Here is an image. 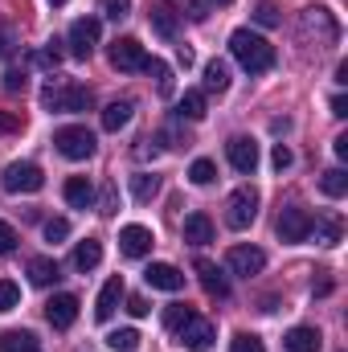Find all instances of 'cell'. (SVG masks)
<instances>
[{
    "instance_id": "cell-1",
    "label": "cell",
    "mask_w": 348,
    "mask_h": 352,
    "mask_svg": "<svg viewBox=\"0 0 348 352\" xmlns=\"http://www.w3.org/2000/svg\"><path fill=\"white\" fill-rule=\"evenodd\" d=\"M230 54L250 74H266L274 66V45L266 37H259V33H250V29H234L230 33Z\"/></svg>"
},
{
    "instance_id": "cell-2",
    "label": "cell",
    "mask_w": 348,
    "mask_h": 352,
    "mask_svg": "<svg viewBox=\"0 0 348 352\" xmlns=\"http://www.w3.org/2000/svg\"><path fill=\"white\" fill-rule=\"evenodd\" d=\"M299 41L303 45H316V50H332L340 41V21L336 12H328L324 4H312L299 12Z\"/></svg>"
},
{
    "instance_id": "cell-3",
    "label": "cell",
    "mask_w": 348,
    "mask_h": 352,
    "mask_svg": "<svg viewBox=\"0 0 348 352\" xmlns=\"http://www.w3.org/2000/svg\"><path fill=\"white\" fill-rule=\"evenodd\" d=\"M90 90L78 87V82H50V87L41 90V107L45 111H58V115H78V111H90Z\"/></svg>"
},
{
    "instance_id": "cell-4",
    "label": "cell",
    "mask_w": 348,
    "mask_h": 352,
    "mask_svg": "<svg viewBox=\"0 0 348 352\" xmlns=\"http://www.w3.org/2000/svg\"><path fill=\"white\" fill-rule=\"evenodd\" d=\"M254 217H259V188H234L230 197H226V226L230 230H250L254 226Z\"/></svg>"
},
{
    "instance_id": "cell-5",
    "label": "cell",
    "mask_w": 348,
    "mask_h": 352,
    "mask_svg": "<svg viewBox=\"0 0 348 352\" xmlns=\"http://www.w3.org/2000/svg\"><path fill=\"white\" fill-rule=\"evenodd\" d=\"M54 148H58L66 160H90V156H94V131H90V127H78V123L58 127V131H54Z\"/></svg>"
},
{
    "instance_id": "cell-6",
    "label": "cell",
    "mask_w": 348,
    "mask_h": 352,
    "mask_svg": "<svg viewBox=\"0 0 348 352\" xmlns=\"http://www.w3.org/2000/svg\"><path fill=\"white\" fill-rule=\"evenodd\" d=\"M0 184H4V192H37V188L45 184V173H41L33 160H17V164L4 168Z\"/></svg>"
},
{
    "instance_id": "cell-7",
    "label": "cell",
    "mask_w": 348,
    "mask_h": 352,
    "mask_svg": "<svg viewBox=\"0 0 348 352\" xmlns=\"http://www.w3.org/2000/svg\"><path fill=\"white\" fill-rule=\"evenodd\" d=\"M98 37H102L98 16H78V21L70 25V33H66V45H70V54H74V58H90V54H94V45H98Z\"/></svg>"
},
{
    "instance_id": "cell-8",
    "label": "cell",
    "mask_w": 348,
    "mask_h": 352,
    "mask_svg": "<svg viewBox=\"0 0 348 352\" xmlns=\"http://www.w3.org/2000/svg\"><path fill=\"white\" fill-rule=\"evenodd\" d=\"M111 66L127 70V74H140V70H148V50L135 37H119V41H111Z\"/></svg>"
},
{
    "instance_id": "cell-9",
    "label": "cell",
    "mask_w": 348,
    "mask_h": 352,
    "mask_svg": "<svg viewBox=\"0 0 348 352\" xmlns=\"http://www.w3.org/2000/svg\"><path fill=\"white\" fill-rule=\"evenodd\" d=\"M274 230H279V238L291 242V246H295V242H307V238H312V213H307L303 205H287V209L279 213V226H274Z\"/></svg>"
},
{
    "instance_id": "cell-10",
    "label": "cell",
    "mask_w": 348,
    "mask_h": 352,
    "mask_svg": "<svg viewBox=\"0 0 348 352\" xmlns=\"http://www.w3.org/2000/svg\"><path fill=\"white\" fill-rule=\"evenodd\" d=\"M213 340H217V328H213V320H205V316H193V320L176 332V344H184V349H193V352L213 349Z\"/></svg>"
},
{
    "instance_id": "cell-11",
    "label": "cell",
    "mask_w": 348,
    "mask_h": 352,
    "mask_svg": "<svg viewBox=\"0 0 348 352\" xmlns=\"http://www.w3.org/2000/svg\"><path fill=\"white\" fill-rule=\"evenodd\" d=\"M127 299V287H123V274H111L107 283H102V291H98V299H94V320L98 324H107L111 316H115V307Z\"/></svg>"
},
{
    "instance_id": "cell-12",
    "label": "cell",
    "mask_w": 348,
    "mask_h": 352,
    "mask_svg": "<svg viewBox=\"0 0 348 352\" xmlns=\"http://www.w3.org/2000/svg\"><path fill=\"white\" fill-rule=\"evenodd\" d=\"M226 160H230L242 176H250L259 168V144H254L250 135H234V140L226 144Z\"/></svg>"
},
{
    "instance_id": "cell-13",
    "label": "cell",
    "mask_w": 348,
    "mask_h": 352,
    "mask_svg": "<svg viewBox=\"0 0 348 352\" xmlns=\"http://www.w3.org/2000/svg\"><path fill=\"white\" fill-rule=\"evenodd\" d=\"M226 266L234 274H242V278H254V274H262V266H266V254H262L259 246H230Z\"/></svg>"
},
{
    "instance_id": "cell-14",
    "label": "cell",
    "mask_w": 348,
    "mask_h": 352,
    "mask_svg": "<svg viewBox=\"0 0 348 352\" xmlns=\"http://www.w3.org/2000/svg\"><path fill=\"white\" fill-rule=\"evenodd\" d=\"M45 320H50V324H54L58 332L74 328V320H78V295H70V291L54 295V299L45 303Z\"/></svg>"
},
{
    "instance_id": "cell-15",
    "label": "cell",
    "mask_w": 348,
    "mask_h": 352,
    "mask_svg": "<svg viewBox=\"0 0 348 352\" xmlns=\"http://www.w3.org/2000/svg\"><path fill=\"white\" fill-rule=\"evenodd\" d=\"M152 246H156V238L148 226H123L119 230V250L127 258H144V254H152Z\"/></svg>"
},
{
    "instance_id": "cell-16",
    "label": "cell",
    "mask_w": 348,
    "mask_h": 352,
    "mask_svg": "<svg viewBox=\"0 0 348 352\" xmlns=\"http://www.w3.org/2000/svg\"><path fill=\"white\" fill-rule=\"evenodd\" d=\"M312 234H316V242H324V246H340V242H345V217H340L336 209H324L320 217H312Z\"/></svg>"
},
{
    "instance_id": "cell-17",
    "label": "cell",
    "mask_w": 348,
    "mask_h": 352,
    "mask_svg": "<svg viewBox=\"0 0 348 352\" xmlns=\"http://www.w3.org/2000/svg\"><path fill=\"white\" fill-rule=\"evenodd\" d=\"M148 25L164 37V41H173L176 29H180V8L168 4V0H160V4H152V12H148Z\"/></svg>"
},
{
    "instance_id": "cell-18",
    "label": "cell",
    "mask_w": 348,
    "mask_h": 352,
    "mask_svg": "<svg viewBox=\"0 0 348 352\" xmlns=\"http://www.w3.org/2000/svg\"><path fill=\"white\" fill-rule=\"evenodd\" d=\"M144 283H148L152 291H180V287H184V274H180L173 263H152L144 270Z\"/></svg>"
},
{
    "instance_id": "cell-19",
    "label": "cell",
    "mask_w": 348,
    "mask_h": 352,
    "mask_svg": "<svg viewBox=\"0 0 348 352\" xmlns=\"http://www.w3.org/2000/svg\"><path fill=\"white\" fill-rule=\"evenodd\" d=\"M193 270H197V278H201L205 295H213V299H226V295H230V283H226V274L217 270V263L197 258V263H193Z\"/></svg>"
},
{
    "instance_id": "cell-20",
    "label": "cell",
    "mask_w": 348,
    "mask_h": 352,
    "mask_svg": "<svg viewBox=\"0 0 348 352\" xmlns=\"http://www.w3.org/2000/svg\"><path fill=\"white\" fill-rule=\"evenodd\" d=\"M283 349L287 352H320L324 349V336H320V328L299 324V328H291V332L283 336Z\"/></svg>"
},
{
    "instance_id": "cell-21",
    "label": "cell",
    "mask_w": 348,
    "mask_h": 352,
    "mask_svg": "<svg viewBox=\"0 0 348 352\" xmlns=\"http://www.w3.org/2000/svg\"><path fill=\"white\" fill-rule=\"evenodd\" d=\"M62 197H66L70 209H90L94 205V184H90L87 176H70L66 188H62Z\"/></svg>"
},
{
    "instance_id": "cell-22",
    "label": "cell",
    "mask_w": 348,
    "mask_h": 352,
    "mask_svg": "<svg viewBox=\"0 0 348 352\" xmlns=\"http://www.w3.org/2000/svg\"><path fill=\"white\" fill-rule=\"evenodd\" d=\"M184 242L188 246H209L213 242V221L205 213H188L184 217Z\"/></svg>"
},
{
    "instance_id": "cell-23",
    "label": "cell",
    "mask_w": 348,
    "mask_h": 352,
    "mask_svg": "<svg viewBox=\"0 0 348 352\" xmlns=\"http://www.w3.org/2000/svg\"><path fill=\"white\" fill-rule=\"evenodd\" d=\"M70 263H74V270L90 274L94 266L102 263V242H98V238H87V242H78V246H74V254H70Z\"/></svg>"
},
{
    "instance_id": "cell-24",
    "label": "cell",
    "mask_w": 348,
    "mask_h": 352,
    "mask_svg": "<svg viewBox=\"0 0 348 352\" xmlns=\"http://www.w3.org/2000/svg\"><path fill=\"white\" fill-rule=\"evenodd\" d=\"M131 115H135V102H131V98H115V102L102 111V127H107V131H119V127L131 123Z\"/></svg>"
},
{
    "instance_id": "cell-25",
    "label": "cell",
    "mask_w": 348,
    "mask_h": 352,
    "mask_svg": "<svg viewBox=\"0 0 348 352\" xmlns=\"http://www.w3.org/2000/svg\"><path fill=\"white\" fill-rule=\"evenodd\" d=\"M62 278V266L54 258H29V283L33 287H54Z\"/></svg>"
},
{
    "instance_id": "cell-26",
    "label": "cell",
    "mask_w": 348,
    "mask_h": 352,
    "mask_svg": "<svg viewBox=\"0 0 348 352\" xmlns=\"http://www.w3.org/2000/svg\"><path fill=\"white\" fill-rule=\"evenodd\" d=\"M205 90H209V94H226V90H230V66H226L221 58H213V62L205 66Z\"/></svg>"
},
{
    "instance_id": "cell-27",
    "label": "cell",
    "mask_w": 348,
    "mask_h": 352,
    "mask_svg": "<svg viewBox=\"0 0 348 352\" xmlns=\"http://www.w3.org/2000/svg\"><path fill=\"white\" fill-rule=\"evenodd\" d=\"M0 352H37V336L8 328V332H0Z\"/></svg>"
},
{
    "instance_id": "cell-28",
    "label": "cell",
    "mask_w": 348,
    "mask_h": 352,
    "mask_svg": "<svg viewBox=\"0 0 348 352\" xmlns=\"http://www.w3.org/2000/svg\"><path fill=\"white\" fill-rule=\"evenodd\" d=\"M160 192V176H152V173H135L131 176V197L144 205V201H152Z\"/></svg>"
},
{
    "instance_id": "cell-29",
    "label": "cell",
    "mask_w": 348,
    "mask_h": 352,
    "mask_svg": "<svg viewBox=\"0 0 348 352\" xmlns=\"http://www.w3.org/2000/svg\"><path fill=\"white\" fill-rule=\"evenodd\" d=\"M180 119H193V123L205 119V90H184V98H180Z\"/></svg>"
},
{
    "instance_id": "cell-30",
    "label": "cell",
    "mask_w": 348,
    "mask_h": 352,
    "mask_svg": "<svg viewBox=\"0 0 348 352\" xmlns=\"http://www.w3.org/2000/svg\"><path fill=\"white\" fill-rule=\"evenodd\" d=\"M193 316H197V307H188V303H168V307H164V328L176 336V332H180Z\"/></svg>"
},
{
    "instance_id": "cell-31",
    "label": "cell",
    "mask_w": 348,
    "mask_h": 352,
    "mask_svg": "<svg viewBox=\"0 0 348 352\" xmlns=\"http://www.w3.org/2000/svg\"><path fill=\"white\" fill-rule=\"evenodd\" d=\"M107 349L111 352H135L140 349V332H135V328H115V332L107 336Z\"/></svg>"
},
{
    "instance_id": "cell-32",
    "label": "cell",
    "mask_w": 348,
    "mask_h": 352,
    "mask_svg": "<svg viewBox=\"0 0 348 352\" xmlns=\"http://www.w3.org/2000/svg\"><path fill=\"white\" fill-rule=\"evenodd\" d=\"M144 74H152V78H156V90H160L164 98L173 94V70H168L160 58H148V70H144Z\"/></svg>"
},
{
    "instance_id": "cell-33",
    "label": "cell",
    "mask_w": 348,
    "mask_h": 352,
    "mask_svg": "<svg viewBox=\"0 0 348 352\" xmlns=\"http://www.w3.org/2000/svg\"><path fill=\"white\" fill-rule=\"evenodd\" d=\"M320 188H324V197H345V192H348L345 168H328V173H324V180H320Z\"/></svg>"
},
{
    "instance_id": "cell-34",
    "label": "cell",
    "mask_w": 348,
    "mask_h": 352,
    "mask_svg": "<svg viewBox=\"0 0 348 352\" xmlns=\"http://www.w3.org/2000/svg\"><path fill=\"white\" fill-rule=\"evenodd\" d=\"M98 213H102V217H115V213H119V184H115V180H107V184H102Z\"/></svg>"
},
{
    "instance_id": "cell-35",
    "label": "cell",
    "mask_w": 348,
    "mask_h": 352,
    "mask_svg": "<svg viewBox=\"0 0 348 352\" xmlns=\"http://www.w3.org/2000/svg\"><path fill=\"white\" fill-rule=\"evenodd\" d=\"M98 12L107 21H123V16H131V0H98Z\"/></svg>"
},
{
    "instance_id": "cell-36",
    "label": "cell",
    "mask_w": 348,
    "mask_h": 352,
    "mask_svg": "<svg viewBox=\"0 0 348 352\" xmlns=\"http://www.w3.org/2000/svg\"><path fill=\"white\" fill-rule=\"evenodd\" d=\"M213 176H217V164L213 160H193V168H188V180L193 184H213Z\"/></svg>"
},
{
    "instance_id": "cell-37",
    "label": "cell",
    "mask_w": 348,
    "mask_h": 352,
    "mask_svg": "<svg viewBox=\"0 0 348 352\" xmlns=\"http://www.w3.org/2000/svg\"><path fill=\"white\" fill-rule=\"evenodd\" d=\"M17 303H21V287H17V283H8V278H0V316H4V311H12Z\"/></svg>"
},
{
    "instance_id": "cell-38",
    "label": "cell",
    "mask_w": 348,
    "mask_h": 352,
    "mask_svg": "<svg viewBox=\"0 0 348 352\" xmlns=\"http://www.w3.org/2000/svg\"><path fill=\"white\" fill-rule=\"evenodd\" d=\"M230 352H266V349H262L259 336H250V332H238V336L230 340Z\"/></svg>"
},
{
    "instance_id": "cell-39",
    "label": "cell",
    "mask_w": 348,
    "mask_h": 352,
    "mask_svg": "<svg viewBox=\"0 0 348 352\" xmlns=\"http://www.w3.org/2000/svg\"><path fill=\"white\" fill-rule=\"evenodd\" d=\"M45 238H50V242H66V238H70V221H66V217H50V221H45Z\"/></svg>"
},
{
    "instance_id": "cell-40",
    "label": "cell",
    "mask_w": 348,
    "mask_h": 352,
    "mask_svg": "<svg viewBox=\"0 0 348 352\" xmlns=\"http://www.w3.org/2000/svg\"><path fill=\"white\" fill-rule=\"evenodd\" d=\"M254 21H259V25H266V29H274V25H279V8H274L270 0H262L259 8H254Z\"/></svg>"
},
{
    "instance_id": "cell-41",
    "label": "cell",
    "mask_w": 348,
    "mask_h": 352,
    "mask_svg": "<svg viewBox=\"0 0 348 352\" xmlns=\"http://www.w3.org/2000/svg\"><path fill=\"white\" fill-rule=\"evenodd\" d=\"M17 242H21V238H17V230H12L8 221H0V254H12V250H17Z\"/></svg>"
},
{
    "instance_id": "cell-42",
    "label": "cell",
    "mask_w": 348,
    "mask_h": 352,
    "mask_svg": "<svg viewBox=\"0 0 348 352\" xmlns=\"http://www.w3.org/2000/svg\"><path fill=\"white\" fill-rule=\"evenodd\" d=\"M291 160H295V156H291V148H287V144H274V152H270V164L283 173V168H291Z\"/></svg>"
},
{
    "instance_id": "cell-43",
    "label": "cell",
    "mask_w": 348,
    "mask_h": 352,
    "mask_svg": "<svg viewBox=\"0 0 348 352\" xmlns=\"http://www.w3.org/2000/svg\"><path fill=\"white\" fill-rule=\"evenodd\" d=\"M17 131H21V115L0 111V135H17Z\"/></svg>"
},
{
    "instance_id": "cell-44",
    "label": "cell",
    "mask_w": 348,
    "mask_h": 352,
    "mask_svg": "<svg viewBox=\"0 0 348 352\" xmlns=\"http://www.w3.org/2000/svg\"><path fill=\"white\" fill-rule=\"evenodd\" d=\"M12 45H17V33H12L8 25H0V62L12 54Z\"/></svg>"
},
{
    "instance_id": "cell-45",
    "label": "cell",
    "mask_w": 348,
    "mask_h": 352,
    "mask_svg": "<svg viewBox=\"0 0 348 352\" xmlns=\"http://www.w3.org/2000/svg\"><path fill=\"white\" fill-rule=\"evenodd\" d=\"M127 311H131L135 320H144V316H148L152 307H148V299H144V295H131V299H127Z\"/></svg>"
},
{
    "instance_id": "cell-46",
    "label": "cell",
    "mask_w": 348,
    "mask_h": 352,
    "mask_svg": "<svg viewBox=\"0 0 348 352\" xmlns=\"http://www.w3.org/2000/svg\"><path fill=\"white\" fill-rule=\"evenodd\" d=\"M4 90H25V70H8L4 74Z\"/></svg>"
},
{
    "instance_id": "cell-47",
    "label": "cell",
    "mask_w": 348,
    "mask_h": 352,
    "mask_svg": "<svg viewBox=\"0 0 348 352\" xmlns=\"http://www.w3.org/2000/svg\"><path fill=\"white\" fill-rule=\"evenodd\" d=\"M176 62H180V66L188 70V66H193L197 58H193V50H188V45H176Z\"/></svg>"
},
{
    "instance_id": "cell-48",
    "label": "cell",
    "mask_w": 348,
    "mask_h": 352,
    "mask_svg": "<svg viewBox=\"0 0 348 352\" xmlns=\"http://www.w3.org/2000/svg\"><path fill=\"white\" fill-rule=\"evenodd\" d=\"M332 115H336V119H345V115H348V98H345V94H336V98H332Z\"/></svg>"
},
{
    "instance_id": "cell-49",
    "label": "cell",
    "mask_w": 348,
    "mask_h": 352,
    "mask_svg": "<svg viewBox=\"0 0 348 352\" xmlns=\"http://www.w3.org/2000/svg\"><path fill=\"white\" fill-rule=\"evenodd\" d=\"M188 16H193V21H205V4H201V0H188Z\"/></svg>"
},
{
    "instance_id": "cell-50",
    "label": "cell",
    "mask_w": 348,
    "mask_h": 352,
    "mask_svg": "<svg viewBox=\"0 0 348 352\" xmlns=\"http://www.w3.org/2000/svg\"><path fill=\"white\" fill-rule=\"evenodd\" d=\"M332 148H336V156H340V160H348V135H336V140H332Z\"/></svg>"
},
{
    "instance_id": "cell-51",
    "label": "cell",
    "mask_w": 348,
    "mask_h": 352,
    "mask_svg": "<svg viewBox=\"0 0 348 352\" xmlns=\"http://www.w3.org/2000/svg\"><path fill=\"white\" fill-rule=\"evenodd\" d=\"M217 4H234V0H217Z\"/></svg>"
},
{
    "instance_id": "cell-52",
    "label": "cell",
    "mask_w": 348,
    "mask_h": 352,
    "mask_svg": "<svg viewBox=\"0 0 348 352\" xmlns=\"http://www.w3.org/2000/svg\"><path fill=\"white\" fill-rule=\"evenodd\" d=\"M50 4H66V0H50Z\"/></svg>"
}]
</instances>
